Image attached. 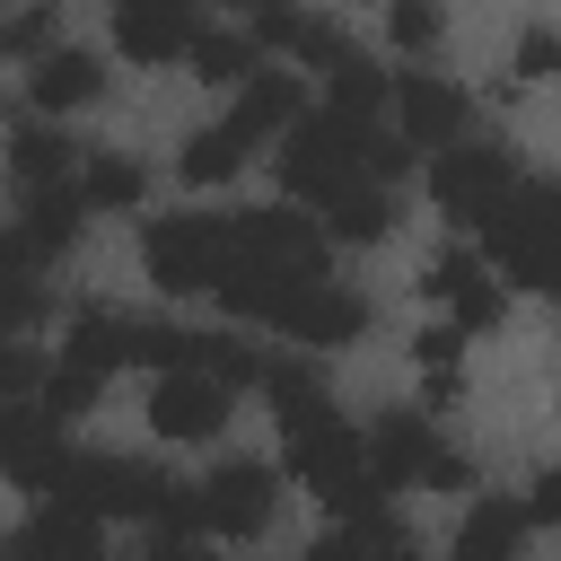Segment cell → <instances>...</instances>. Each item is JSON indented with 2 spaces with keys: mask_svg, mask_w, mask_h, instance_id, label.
<instances>
[{
  "mask_svg": "<svg viewBox=\"0 0 561 561\" xmlns=\"http://www.w3.org/2000/svg\"><path fill=\"white\" fill-rule=\"evenodd\" d=\"M482 237H491V245H482V263H491L500 280L561 289V175L517 184V193H508V210H500Z\"/></svg>",
  "mask_w": 561,
  "mask_h": 561,
  "instance_id": "obj_1",
  "label": "cell"
},
{
  "mask_svg": "<svg viewBox=\"0 0 561 561\" xmlns=\"http://www.w3.org/2000/svg\"><path fill=\"white\" fill-rule=\"evenodd\" d=\"M289 473H298L342 526H359V517L386 508V482H377V465H368V430H351V421H324V430L289 438Z\"/></svg>",
  "mask_w": 561,
  "mask_h": 561,
  "instance_id": "obj_2",
  "label": "cell"
},
{
  "mask_svg": "<svg viewBox=\"0 0 561 561\" xmlns=\"http://www.w3.org/2000/svg\"><path fill=\"white\" fill-rule=\"evenodd\" d=\"M517 184H526V175H517V149H508V140H456V149L430 158V202H438L456 228H491Z\"/></svg>",
  "mask_w": 561,
  "mask_h": 561,
  "instance_id": "obj_3",
  "label": "cell"
},
{
  "mask_svg": "<svg viewBox=\"0 0 561 561\" xmlns=\"http://www.w3.org/2000/svg\"><path fill=\"white\" fill-rule=\"evenodd\" d=\"M368 465H377V482L386 491H465L473 482V456L465 447H447L438 430H430V412H377L368 421Z\"/></svg>",
  "mask_w": 561,
  "mask_h": 561,
  "instance_id": "obj_4",
  "label": "cell"
},
{
  "mask_svg": "<svg viewBox=\"0 0 561 561\" xmlns=\"http://www.w3.org/2000/svg\"><path fill=\"white\" fill-rule=\"evenodd\" d=\"M140 263L175 298L219 289V272H228V210H167V219H149L140 228Z\"/></svg>",
  "mask_w": 561,
  "mask_h": 561,
  "instance_id": "obj_5",
  "label": "cell"
},
{
  "mask_svg": "<svg viewBox=\"0 0 561 561\" xmlns=\"http://www.w3.org/2000/svg\"><path fill=\"white\" fill-rule=\"evenodd\" d=\"M272 508H280V473L272 465H254V456H228V465H210L202 482H193V526L202 535H263L272 526Z\"/></svg>",
  "mask_w": 561,
  "mask_h": 561,
  "instance_id": "obj_6",
  "label": "cell"
},
{
  "mask_svg": "<svg viewBox=\"0 0 561 561\" xmlns=\"http://www.w3.org/2000/svg\"><path fill=\"white\" fill-rule=\"evenodd\" d=\"M421 298H438L456 333H491V324L508 316V289H500V272H491L473 245H447V254H430V272H421Z\"/></svg>",
  "mask_w": 561,
  "mask_h": 561,
  "instance_id": "obj_7",
  "label": "cell"
},
{
  "mask_svg": "<svg viewBox=\"0 0 561 561\" xmlns=\"http://www.w3.org/2000/svg\"><path fill=\"white\" fill-rule=\"evenodd\" d=\"M394 123H403V140H430V158H438V149L473 140V96L438 70H403L394 79Z\"/></svg>",
  "mask_w": 561,
  "mask_h": 561,
  "instance_id": "obj_8",
  "label": "cell"
},
{
  "mask_svg": "<svg viewBox=\"0 0 561 561\" xmlns=\"http://www.w3.org/2000/svg\"><path fill=\"white\" fill-rule=\"evenodd\" d=\"M61 465H70V438H61V421L44 412V403H9L0 412V473L18 482V491H53L61 482Z\"/></svg>",
  "mask_w": 561,
  "mask_h": 561,
  "instance_id": "obj_9",
  "label": "cell"
},
{
  "mask_svg": "<svg viewBox=\"0 0 561 561\" xmlns=\"http://www.w3.org/2000/svg\"><path fill=\"white\" fill-rule=\"evenodd\" d=\"M202 9H184V0H131V9H114V44L131 53V61H193V44H202Z\"/></svg>",
  "mask_w": 561,
  "mask_h": 561,
  "instance_id": "obj_10",
  "label": "cell"
},
{
  "mask_svg": "<svg viewBox=\"0 0 561 561\" xmlns=\"http://www.w3.org/2000/svg\"><path fill=\"white\" fill-rule=\"evenodd\" d=\"M228 421V386L184 368V377H149V430L158 438H210Z\"/></svg>",
  "mask_w": 561,
  "mask_h": 561,
  "instance_id": "obj_11",
  "label": "cell"
},
{
  "mask_svg": "<svg viewBox=\"0 0 561 561\" xmlns=\"http://www.w3.org/2000/svg\"><path fill=\"white\" fill-rule=\"evenodd\" d=\"M280 333L298 342V351H333V342H359L368 333V298L351 289V280H316L289 316H280Z\"/></svg>",
  "mask_w": 561,
  "mask_h": 561,
  "instance_id": "obj_12",
  "label": "cell"
},
{
  "mask_svg": "<svg viewBox=\"0 0 561 561\" xmlns=\"http://www.w3.org/2000/svg\"><path fill=\"white\" fill-rule=\"evenodd\" d=\"M394 184H377V175H359V184H342V193H324L316 202V228H324V245H377V237H394Z\"/></svg>",
  "mask_w": 561,
  "mask_h": 561,
  "instance_id": "obj_13",
  "label": "cell"
},
{
  "mask_svg": "<svg viewBox=\"0 0 561 561\" xmlns=\"http://www.w3.org/2000/svg\"><path fill=\"white\" fill-rule=\"evenodd\" d=\"M263 403L280 412V430H289V438H307V430L342 421V412H333V394H324V368H316V359H298V351L263 359Z\"/></svg>",
  "mask_w": 561,
  "mask_h": 561,
  "instance_id": "obj_14",
  "label": "cell"
},
{
  "mask_svg": "<svg viewBox=\"0 0 561 561\" xmlns=\"http://www.w3.org/2000/svg\"><path fill=\"white\" fill-rule=\"evenodd\" d=\"M79 228H88V193H79V175L70 184H44V193H26V210H18V245L35 254V263H53V254H70L79 245Z\"/></svg>",
  "mask_w": 561,
  "mask_h": 561,
  "instance_id": "obj_15",
  "label": "cell"
},
{
  "mask_svg": "<svg viewBox=\"0 0 561 561\" xmlns=\"http://www.w3.org/2000/svg\"><path fill=\"white\" fill-rule=\"evenodd\" d=\"M105 96V61L79 53V44H53L35 70H26V105L35 114H70V105H96Z\"/></svg>",
  "mask_w": 561,
  "mask_h": 561,
  "instance_id": "obj_16",
  "label": "cell"
},
{
  "mask_svg": "<svg viewBox=\"0 0 561 561\" xmlns=\"http://www.w3.org/2000/svg\"><path fill=\"white\" fill-rule=\"evenodd\" d=\"M53 316V289H44V263L0 228V342H26L35 324Z\"/></svg>",
  "mask_w": 561,
  "mask_h": 561,
  "instance_id": "obj_17",
  "label": "cell"
},
{
  "mask_svg": "<svg viewBox=\"0 0 561 561\" xmlns=\"http://www.w3.org/2000/svg\"><path fill=\"white\" fill-rule=\"evenodd\" d=\"M456 561H526V500L491 491L465 508V535H456Z\"/></svg>",
  "mask_w": 561,
  "mask_h": 561,
  "instance_id": "obj_18",
  "label": "cell"
},
{
  "mask_svg": "<svg viewBox=\"0 0 561 561\" xmlns=\"http://www.w3.org/2000/svg\"><path fill=\"white\" fill-rule=\"evenodd\" d=\"M61 359L88 368V377H114V368L131 359V316H114V307H79L70 333H61Z\"/></svg>",
  "mask_w": 561,
  "mask_h": 561,
  "instance_id": "obj_19",
  "label": "cell"
},
{
  "mask_svg": "<svg viewBox=\"0 0 561 561\" xmlns=\"http://www.w3.org/2000/svg\"><path fill=\"white\" fill-rule=\"evenodd\" d=\"M9 175H18L26 193L70 184V131H53V123H18V131H9Z\"/></svg>",
  "mask_w": 561,
  "mask_h": 561,
  "instance_id": "obj_20",
  "label": "cell"
},
{
  "mask_svg": "<svg viewBox=\"0 0 561 561\" xmlns=\"http://www.w3.org/2000/svg\"><path fill=\"white\" fill-rule=\"evenodd\" d=\"M254 70H263V44H254V26H202V44H193V79L245 88Z\"/></svg>",
  "mask_w": 561,
  "mask_h": 561,
  "instance_id": "obj_21",
  "label": "cell"
},
{
  "mask_svg": "<svg viewBox=\"0 0 561 561\" xmlns=\"http://www.w3.org/2000/svg\"><path fill=\"white\" fill-rule=\"evenodd\" d=\"M79 193H88V210H131V202L149 193V167L105 149V158H88V167H79Z\"/></svg>",
  "mask_w": 561,
  "mask_h": 561,
  "instance_id": "obj_22",
  "label": "cell"
},
{
  "mask_svg": "<svg viewBox=\"0 0 561 561\" xmlns=\"http://www.w3.org/2000/svg\"><path fill=\"white\" fill-rule=\"evenodd\" d=\"M44 377H53V359H44L35 342H0V412H9V403H35Z\"/></svg>",
  "mask_w": 561,
  "mask_h": 561,
  "instance_id": "obj_23",
  "label": "cell"
},
{
  "mask_svg": "<svg viewBox=\"0 0 561 561\" xmlns=\"http://www.w3.org/2000/svg\"><path fill=\"white\" fill-rule=\"evenodd\" d=\"M386 35H394L403 53H430V44L447 35V9H438V0H394V9H386Z\"/></svg>",
  "mask_w": 561,
  "mask_h": 561,
  "instance_id": "obj_24",
  "label": "cell"
},
{
  "mask_svg": "<svg viewBox=\"0 0 561 561\" xmlns=\"http://www.w3.org/2000/svg\"><path fill=\"white\" fill-rule=\"evenodd\" d=\"M96 394H105V377H88V368H70V359H53V377H44V394H35V403H44L53 421H70V412H88Z\"/></svg>",
  "mask_w": 561,
  "mask_h": 561,
  "instance_id": "obj_25",
  "label": "cell"
},
{
  "mask_svg": "<svg viewBox=\"0 0 561 561\" xmlns=\"http://www.w3.org/2000/svg\"><path fill=\"white\" fill-rule=\"evenodd\" d=\"M18 53H53V9H18V18H0V61H18Z\"/></svg>",
  "mask_w": 561,
  "mask_h": 561,
  "instance_id": "obj_26",
  "label": "cell"
},
{
  "mask_svg": "<svg viewBox=\"0 0 561 561\" xmlns=\"http://www.w3.org/2000/svg\"><path fill=\"white\" fill-rule=\"evenodd\" d=\"M561 70V26H526L517 35V79H552Z\"/></svg>",
  "mask_w": 561,
  "mask_h": 561,
  "instance_id": "obj_27",
  "label": "cell"
},
{
  "mask_svg": "<svg viewBox=\"0 0 561 561\" xmlns=\"http://www.w3.org/2000/svg\"><path fill=\"white\" fill-rule=\"evenodd\" d=\"M526 526H561V465H543L526 482Z\"/></svg>",
  "mask_w": 561,
  "mask_h": 561,
  "instance_id": "obj_28",
  "label": "cell"
},
{
  "mask_svg": "<svg viewBox=\"0 0 561 561\" xmlns=\"http://www.w3.org/2000/svg\"><path fill=\"white\" fill-rule=\"evenodd\" d=\"M149 561H210V552H202L193 535H158V543H149Z\"/></svg>",
  "mask_w": 561,
  "mask_h": 561,
  "instance_id": "obj_29",
  "label": "cell"
},
{
  "mask_svg": "<svg viewBox=\"0 0 561 561\" xmlns=\"http://www.w3.org/2000/svg\"><path fill=\"white\" fill-rule=\"evenodd\" d=\"M0 561H26V526H9V535H0Z\"/></svg>",
  "mask_w": 561,
  "mask_h": 561,
  "instance_id": "obj_30",
  "label": "cell"
},
{
  "mask_svg": "<svg viewBox=\"0 0 561 561\" xmlns=\"http://www.w3.org/2000/svg\"><path fill=\"white\" fill-rule=\"evenodd\" d=\"M552 298H561V289H552Z\"/></svg>",
  "mask_w": 561,
  "mask_h": 561,
  "instance_id": "obj_31",
  "label": "cell"
}]
</instances>
